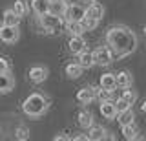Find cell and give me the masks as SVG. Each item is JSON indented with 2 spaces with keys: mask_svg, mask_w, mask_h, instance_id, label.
<instances>
[{
  "mask_svg": "<svg viewBox=\"0 0 146 141\" xmlns=\"http://www.w3.org/2000/svg\"><path fill=\"white\" fill-rule=\"evenodd\" d=\"M106 44L113 51L115 59H119V57L131 55L137 49L139 39H137V35L128 26L115 24V26H110L106 29Z\"/></svg>",
  "mask_w": 146,
  "mask_h": 141,
  "instance_id": "cell-1",
  "label": "cell"
},
{
  "mask_svg": "<svg viewBox=\"0 0 146 141\" xmlns=\"http://www.w3.org/2000/svg\"><path fill=\"white\" fill-rule=\"evenodd\" d=\"M48 108H49V99L40 92H33L22 103V112L27 117H40L48 112Z\"/></svg>",
  "mask_w": 146,
  "mask_h": 141,
  "instance_id": "cell-2",
  "label": "cell"
},
{
  "mask_svg": "<svg viewBox=\"0 0 146 141\" xmlns=\"http://www.w3.org/2000/svg\"><path fill=\"white\" fill-rule=\"evenodd\" d=\"M38 22L42 26V29H46L48 33H55L57 29H60V26H64V20L62 17L58 15H53V13H44V15L38 17Z\"/></svg>",
  "mask_w": 146,
  "mask_h": 141,
  "instance_id": "cell-3",
  "label": "cell"
},
{
  "mask_svg": "<svg viewBox=\"0 0 146 141\" xmlns=\"http://www.w3.org/2000/svg\"><path fill=\"white\" fill-rule=\"evenodd\" d=\"M93 59H95V64L97 66L106 68V66H110L113 61H115V55H113V51L108 46H100V48H97L93 51Z\"/></svg>",
  "mask_w": 146,
  "mask_h": 141,
  "instance_id": "cell-4",
  "label": "cell"
},
{
  "mask_svg": "<svg viewBox=\"0 0 146 141\" xmlns=\"http://www.w3.org/2000/svg\"><path fill=\"white\" fill-rule=\"evenodd\" d=\"M18 39H20V29H18V26H6V24L0 26V40H2V42L15 44Z\"/></svg>",
  "mask_w": 146,
  "mask_h": 141,
  "instance_id": "cell-5",
  "label": "cell"
},
{
  "mask_svg": "<svg viewBox=\"0 0 146 141\" xmlns=\"http://www.w3.org/2000/svg\"><path fill=\"white\" fill-rule=\"evenodd\" d=\"M48 75H49V70H48L46 66H42V64L31 66L29 72H27V77H29V81H31V83H35V84L44 83V81L48 79Z\"/></svg>",
  "mask_w": 146,
  "mask_h": 141,
  "instance_id": "cell-6",
  "label": "cell"
},
{
  "mask_svg": "<svg viewBox=\"0 0 146 141\" xmlns=\"http://www.w3.org/2000/svg\"><path fill=\"white\" fill-rule=\"evenodd\" d=\"M84 11L86 7L82 6V4H68V9H66V20H75V22H80L84 19Z\"/></svg>",
  "mask_w": 146,
  "mask_h": 141,
  "instance_id": "cell-7",
  "label": "cell"
},
{
  "mask_svg": "<svg viewBox=\"0 0 146 141\" xmlns=\"http://www.w3.org/2000/svg\"><path fill=\"white\" fill-rule=\"evenodd\" d=\"M95 99H97V88H93V86H86L77 92V101L82 104H90Z\"/></svg>",
  "mask_w": 146,
  "mask_h": 141,
  "instance_id": "cell-8",
  "label": "cell"
},
{
  "mask_svg": "<svg viewBox=\"0 0 146 141\" xmlns=\"http://www.w3.org/2000/svg\"><path fill=\"white\" fill-rule=\"evenodd\" d=\"M88 141H100V139H110L108 130L100 125H91L88 128Z\"/></svg>",
  "mask_w": 146,
  "mask_h": 141,
  "instance_id": "cell-9",
  "label": "cell"
},
{
  "mask_svg": "<svg viewBox=\"0 0 146 141\" xmlns=\"http://www.w3.org/2000/svg\"><path fill=\"white\" fill-rule=\"evenodd\" d=\"M15 88V79L11 72H0V94H9Z\"/></svg>",
  "mask_w": 146,
  "mask_h": 141,
  "instance_id": "cell-10",
  "label": "cell"
},
{
  "mask_svg": "<svg viewBox=\"0 0 146 141\" xmlns=\"http://www.w3.org/2000/svg\"><path fill=\"white\" fill-rule=\"evenodd\" d=\"M68 48H70V53L73 55H79L86 49V40L82 39V35H71L70 42H68Z\"/></svg>",
  "mask_w": 146,
  "mask_h": 141,
  "instance_id": "cell-11",
  "label": "cell"
},
{
  "mask_svg": "<svg viewBox=\"0 0 146 141\" xmlns=\"http://www.w3.org/2000/svg\"><path fill=\"white\" fill-rule=\"evenodd\" d=\"M84 17L100 22V19L104 17V7L100 6V4H97V2H90V6L86 7V11H84Z\"/></svg>",
  "mask_w": 146,
  "mask_h": 141,
  "instance_id": "cell-12",
  "label": "cell"
},
{
  "mask_svg": "<svg viewBox=\"0 0 146 141\" xmlns=\"http://www.w3.org/2000/svg\"><path fill=\"white\" fill-rule=\"evenodd\" d=\"M99 112L102 114V117H106V119H115L117 117V108H115V103L113 101H100Z\"/></svg>",
  "mask_w": 146,
  "mask_h": 141,
  "instance_id": "cell-13",
  "label": "cell"
},
{
  "mask_svg": "<svg viewBox=\"0 0 146 141\" xmlns=\"http://www.w3.org/2000/svg\"><path fill=\"white\" fill-rule=\"evenodd\" d=\"M115 81H117V88H130V86L133 84V77H131V74L126 72V70L115 74Z\"/></svg>",
  "mask_w": 146,
  "mask_h": 141,
  "instance_id": "cell-14",
  "label": "cell"
},
{
  "mask_svg": "<svg viewBox=\"0 0 146 141\" xmlns=\"http://www.w3.org/2000/svg\"><path fill=\"white\" fill-rule=\"evenodd\" d=\"M100 88H106V90H115L117 88V81H115V74H110V72H106V74L100 75V81H99Z\"/></svg>",
  "mask_w": 146,
  "mask_h": 141,
  "instance_id": "cell-15",
  "label": "cell"
},
{
  "mask_svg": "<svg viewBox=\"0 0 146 141\" xmlns=\"http://www.w3.org/2000/svg\"><path fill=\"white\" fill-rule=\"evenodd\" d=\"M66 9H68L66 0H53V2H49V13H53V15L64 17L66 15Z\"/></svg>",
  "mask_w": 146,
  "mask_h": 141,
  "instance_id": "cell-16",
  "label": "cell"
},
{
  "mask_svg": "<svg viewBox=\"0 0 146 141\" xmlns=\"http://www.w3.org/2000/svg\"><path fill=\"white\" fill-rule=\"evenodd\" d=\"M79 64L82 66V70H86V68H91V66H95L93 51H88V49H84L82 53H79Z\"/></svg>",
  "mask_w": 146,
  "mask_h": 141,
  "instance_id": "cell-17",
  "label": "cell"
},
{
  "mask_svg": "<svg viewBox=\"0 0 146 141\" xmlns=\"http://www.w3.org/2000/svg\"><path fill=\"white\" fill-rule=\"evenodd\" d=\"M2 19H4V24H6V26H18V24H20V20H22V17H18L17 13L13 11V7H11V9L4 11Z\"/></svg>",
  "mask_w": 146,
  "mask_h": 141,
  "instance_id": "cell-18",
  "label": "cell"
},
{
  "mask_svg": "<svg viewBox=\"0 0 146 141\" xmlns=\"http://www.w3.org/2000/svg\"><path fill=\"white\" fill-rule=\"evenodd\" d=\"M77 121H79V125L82 128H90V126L93 125V114L90 110H82V112H79V116H77Z\"/></svg>",
  "mask_w": 146,
  "mask_h": 141,
  "instance_id": "cell-19",
  "label": "cell"
},
{
  "mask_svg": "<svg viewBox=\"0 0 146 141\" xmlns=\"http://www.w3.org/2000/svg\"><path fill=\"white\" fill-rule=\"evenodd\" d=\"M31 9L38 17L44 15V13L49 11V0H31Z\"/></svg>",
  "mask_w": 146,
  "mask_h": 141,
  "instance_id": "cell-20",
  "label": "cell"
},
{
  "mask_svg": "<svg viewBox=\"0 0 146 141\" xmlns=\"http://www.w3.org/2000/svg\"><path fill=\"white\" fill-rule=\"evenodd\" d=\"M115 119L119 121V125H121V126L122 125H130V123L135 121V114H133L131 108H128V110H124V112H119Z\"/></svg>",
  "mask_w": 146,
  "mask_h": 141,
  "instance_id": "cell-21",
  "label": "cell"
},
{
  "mask_svg": "<svg viewBox=\"0 0 146 141\" xmlns=\"http://www.w3.org/2000/svg\"><path fill=\"white\" fill-rule=\"evenodd\" d=\"M64 74L68 75V79H79V77L82 75V66L79 64V62H71V64L66 66Z\"/></svg>",
  "mask_w": 146,
  "mask_h": 141,
  "instance_id": "cell-22",
  "label": "cell"
},
{
  "mask_svg": "<svg viewBox=\"0 0 146 141\" xmlns=\"http://www.w3.org/2000/svg\"><path fill=\"white\" fill-rule=\"evenodd\" d=\"M64 28H66V31L70 35H82V33H84L80 22H75V20H66V22H64Z\"/></svg>",
  "mask_w": 146,
  "mask_h": 141,
  "instance_id": "cell-23",
  "label": "cell"
},
{
  "mask_svg": "<svg viewBox=\"0 0 146 141\" xmlns=\"http://www.w3.org/2000/svg\"><path fill=\"white\" fill-rule=\"evenodd\" d=\"M121 134L124 136V139H137V126L133 123H130V125H122L121 126Z\"/></svg>",
  "mask_w": 146,
  "mask_h": 141,
  "instance_id": "cell-24",
  "label": "cell"
},
{
  "mask_svg": "<svg viewBox=\"0 0 146 141\" xmlns=\"http://www.w3.org/2000/svg\"><path fill=\"white\" fill-rule=\"evenodd\" d=\"M97 99L99 101H115V90L99 88L97 90Z\"/></svg>",
  "mask_w": 146,
  "mask_h": 141,
  "instance_id": "cell-25",
  "label": "cell"
},
{
  "mask_svg": "<svg viewBox=\"0 0 146 141\" xmlns=\"http://www.w3.org/2000/svg\"><path fill=\"white\" fill-rule=\"evenodd\" d=\"M13 11H15L18 17H26L27 11H29L27 2H24V0H15V4H13Z\"/></svg>",
  "mask_w": 146,
  "mask_h": 141,
  "instance_id": "cell-26",
  "label": "cell"
},
{
  "mask_svg": "<svg viewBox=\"0 0 146 141\" xmlns=\"http://www.w3.org/2000/svg\"><path fill=\"white\" fill-rule=\"evenodd\" d=\"M121 97H122V99H126L128 103L133 104V103L137 101V92H135V90H131V86H130V88H122Z\"/></svg>",
  "mask_w": 146,
  "mask_h": 141,
  "instance_id": "cell-27",
  "label": "cell"
},
{
  "mask_svg": "<svg viewBox=\"0 0 146 141\" xmlns=\"http://www.w3.org/2000/svg\"><path fill=\"white\" fill-rule=\"evenodd\" d=\"M97 24H99V20L88 19V17H84V19L80 20V26H82V29H84V31H91V29H95V28H97Z\"/></svg>",
  "mask_w": 146,
  "mask_h": 141,
  "instance_id": "cell-28",
  "label": "cell"
},
{
  "mask_svg": "<svg viewBox=\"0 0 146 141\" xmlns=\"http://www.w3.org/2000/svg\"><path fill=\"white\" fill-rule=\"evenodd\" d=\"M15 138L20 139V141L27 139V138H29V128H27V126H24V125L17 126V128H15Z\"/></svg>",
  "mask_w": 146,
  "mask_h": 141,
  "instance_id": "cell-29",
  "label": "cell"
},
{
  "mask_svg": "<svg viewBox=\"0 0 146 141\" xmlns=\"http://www.w3.org/2000/svg\"><path fill=\"white\" fill-rule=\"evenodd\" d=\"M113 103H115L117 114H119V112H124V110H128V108H131V103H128L126 99H122V97H119L117 101H113Z\"/></svg>",
  "mask_w": 146,
  "mask_h": 141,
  "instance_id": "cell-30",
  "label": "cell"
},
{
  "mask_svg": "<svg viewBox=\"0 0 146 141\" xmlns=\"http://www.w3.org/2000/svg\"><path fill=\"white\" fill-rule=\"evenodd\" d=\"M0 72H11V61L6 57H0Z\"/></svg>",
  "mask_w": 146,
  "mask_h": 141,
  "instance_id": "cell-31",
  "label": "cell"
},
{
  "mask_svg": "<svg viewBox=\"0 0 146 141\" xmlns=\"http://www.w3.org/2000/svg\"><path fill=\"white\" fill-rule=\"evenodd\" d=\"M71 138L70 136H66V134H58V136H55V141H70Z\"/></svg>",
  "mask_w": 146,
  "mask_h": 141,
  "instance_id": "cell-32",
  "label": "cell"
},
{
  "mask_svg": "<svg viewBox=\"0 0 146 141\" xmlns=\"http://www.w3.org/2000/svg\"><path fill=\"white\" fill-rule=\"evenodd\" d=\"M75 141H88V136H77V138H73Z\"/></svg>",
  "mask_w": 146,
  "mask_h": 141,
  "instance_id": "cell-33",
  "label": "cell"
},
{
  "mask_svg": "<svg viewBox=\"0 0 146 141\" xmlns=\"http://www.w3.org/2000/svg\"><path fill=\"white\" fill-rule=\"evenodd\" d=\"M141 110H143V112H144V114H146V101H144V103H143V104H141Z\"/></svg>",
  "mask_w": 146,
  "mask_h": 141,
  "instance_id": "cell-34",
  "label": "cell"
},
{
  "mask_svg": "<svg viewBox=\"0 0 146 141\" xmlns=\"http://www.w3.org/2000/svg\"><path fill=\"white\" fill-rule=\"evenodd\" d=\"M68 4H77V2H82V0H66Z\"/></svg>",
  "mask_w": 146,
  "mask_h": 141,
  "instance_id": "cell-35",
  "label": "cell"
},
{
  "mask_svg": "<svg viewBox=\"0 0 146 141\" xmlns=\"http://www.w3.org/2000/svg\"><path fill=\"white\" fill-rule=\"evenodd\" d=\"M84 2H97V0H84Z\"/></svg>",
  "mask_w": 146,
  "mask_h": 141,
  "instance_id": "cell-36",
  "label": "cell"
},
{
  "mask_svg": "<svg viewBox=\"0 0 146 141\" xmlns=\"http://www.w3.org/2000/svg\"><path fill=\"white\" fill-rule=\"evenodd\" d=\"M143 33H144V37H146V26H144V29H143Z\"/></svg>",
  "mask_w": 146,
  "mask_h": 141,
  "instance_id": "cell-37",
  "label": "cell"
},
{
  "mask_svg": "<svg viewBox=\"0 0 146 141\" xmlns=\"http://www.w3.org/2000/svg\"><path fill=\"white\" fill-rule=\"evenodd\" d=\"M49 2H53V0H49Z\"/></svg>",
  "mask_w": 146,
  "mask_h": 141,
  "instance_id": "cell-38",
  "label": "cell"
},
{
  "mask_svg": "<svg viewBox=\"0 0 146 141\" xmlns=\"http://www.w3.org/2000/svg\"><path fill=\"white\" fill-rule=\"evenodd\" d=\"M144 139H146V138H144Z\"/></svg>",
  "mask_w": 146,
  "mask_h": 141,
  "instance_id": "cell-39",
  "label": "cell"
}]
</instances>
